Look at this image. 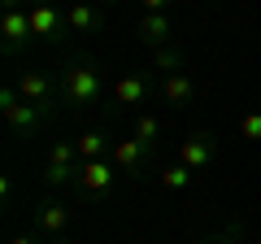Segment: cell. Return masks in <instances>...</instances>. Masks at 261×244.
<instances>
[{
  "mask_svg": "<svg viewBox=\"0 0 261 244\" xmlns=\"http://www.w3.org/2000/svg\"><path fill=\"white\" fill-rule=\"evenodd\" d=\"M96 96H100V70L92 61H70L61 75V101L74 109H87V105H96Z\"/></svg>",
  "mask_w": 261,
  "mask_h": 244,
  "instance_id": "obj_1",
  "label": "cell"
},
{
  "mask_svg": "<svg viewBox=\"0 0 261 244\" xmlns=\"http://www.w3.org/2000/svg\"><path fill=\"white\" fill-rule=\"evenodd\" d=\"M0 113H5V122H9L18 135H31L39 127V118H44V109L31 105V101H22L18 87H5V92H0Z\"/></svg>",
  "mask_w": 261,
  "mask_h": 244,
  "instance_id": "obj_2",
  "label": "cell"
},
{
  "mask_svg": "<svg viewBox=\"0 0 261 244\" xmlns=\"http://www.w3.org/2000/svg\"><path fill=\"white\" fill-rule=\"evenodd\" d=\"M122 170L113 166V161H83V170H79V188L87 192V197H109L113 183H118Z\"/></svg>",
  "mask_w": 261,
  "mask_h": 244,
  "instance_id": "obj_3",
  "label": "cell"
},
{
  "mask_svg": "<svg viewBox=\"0 0 261 244\" xmlns=\"http://www.w3.org/2000/svg\"><path fill=\"white\" fill-rule=\"evenodd\" d=\"M57 92H61V87L53 83V79L44 75V70H27V75L18 79V96L22 101H31V105H39V109H53V101H57Z\"/></svg>",
  "mask_w": 261,
  "mask_h": 244,
  "instance_id": "obj_4",
  "label": "cell"
},
{
  "mask_svg": "<svg viewBox=\"0 0 261 244\" xmlns=\"http://www.w3.org/2000/svg\"><path fill=\"white\" fill-rule=\"evenodd\" d=\"M0 35H5V48H9V53H18L22 44H31V39H35V31H31V13L27 9L0 13Z\"/></svg>",
  "mask_w": 261,
  "mask_h": 244,
  "instance_id": "obj_5",
  "label": "cell"
},
{
  "mask_svg": "<svg viewBox=\"0 0 261 244\" xmlns=\"http://www.w3.org/2000/svg\"><path fill=\"white\" fill-rule=\"evenodd\" d=\"M148 153L152 149H144L135 135H126V140H113V153H109V161L122 170V175H140L144 170V161H148Z\"/></svg>",
  "mask_w": 261,
  "mask_h": 244,
  "instance_id": "obj_6",
  "label": "cell"
},
{
  "mask_svg": "<svg viewBox=\"0 0 261 244\" xmlns=\"http://www.w3.org/2000/svg\"><path fill=\"white\" fill-rule=\"evenodd\" d=\"M27 13H31V31H35V39H57V35H61V13H57L53 0H31Z\"/></svg>",
  "mask_w": 261,
  "mask_h": 244,
  "instance_id": "obj_7",
  "label": "cell"
},
{
  "mask_svg": "<svg viewBox=\"0 0 261 244\" xmlns=\"http://www.w3.org/2000/svg\"><path fill=\"white\" fill-rule=\"evenodd\" d=\"M148 96H152V75H122L118 83H113V101L126 105V109L144 105Z\"/></svg>",
  "mask_w": 261,
  "mask_h": 244,
  "instance_id": "obj_8",
  "label": "cell"
},
{
  "mask_svg": "<svg viewBox=\"0 0 261 244\" xmlns=\"http://www.w3.org/2000/svg\"><path fill=\"white\" fill-rule=\"evenodd\" d=\"M214 135H187V140H178V161H183L187 170H205L209 161H214Z\"/></svg>",
  "mask_w": 261,
  "mask_h": 244,
  "instance_id": "obj_9",
  "label": "cell"
},
{
  "mask_svg": "<svg viewBox=\"0 0 261 244\" xmlns=\"http://www.w3.org/2000/svg\"><path fill=\"white\" fill-rule=\"evenodd\" d=\"M192 96H196V83L183 75V70L161 75V101H166V105H174V109H178V105H187Z\"/></svg>",
  "mask_w": 261,
  "mask_h": 244,
  "instance_id": "obj_10",
  "label": "cell"
},
{
  "mask_svg": "<svg viewBox=\"0 0 261 244\" xmlns=\"http://www.w3.org/2000/svg\"><path fill=\"white\" fill-rule=\"evenodd\" d=\"M35 223L44 235H65V227H70V209L61 205V201H44V205L35 209Z\"/></svg>",
  "mask_w": 261,
  "mask_h": 244,
  "instance_id": "obj_11",
  "label": "cell"
},
{
  "mask_svg": "<svg viewBox=\"0 0 261 244\" xmlns=\"http://www.w3.org/2000/svg\"><path fill=\"white\" fill-rule=\"evenodd\" d=\"M65 27L74 31V35H87V31L100 27V9H96L92 0H74V5L65 9Z\"/></svg>",
  "mask_w": 261,
  "mask_h": 244,
  "instance_id": "obj_12",
  "label": "cell"
},
{
  "mask_svg": "<svg viewBox=\"0 0 261 244\" xmlns=\"http://www.w3.org/2000/svg\"><path fill=\"white\" fill-rule=\"evenodd\" d=\"M79 170H83V161H61V157H48L44 166V183L48 188H70V183H79Z\"/></svg>",
  "mask_w": 261,
  "mask_h": 244,
  "instance_id": "obj_13",
  "label": "cell"
},
{
  "mask_svg": "<svg viewBox=\"0 0 261 244\" xmlns=\"http://www.w3.org/2000/svg\"><path fill=\"white\" fill-rule=\"evenodd\" d=\"M170 35H174V31H170V18H166V13H144V18H140V39H144V44L166 48Z\"/></svg>",
  "mask_w": 261,
  "mask_h": 244,
  "instance_id": "obj_14",
  "label": "cell"
},
{
  "mask_svg": "<svg viewBox=\"0 0 261 244\" xmlns=\"http://www.w3.org/2000/svg\"><path fill=\"white\" fill-rule=\"evenodd\" d=\"M74 149H79V161H105V153H113V144L100 131H83L74 140Z\"/></svg>",
  "mask_w": 261,
  "mask_h": 244,
  "instance_id": "obj_15",
  "label": "cell"
},
{
  "mask_svg": "<svg viewBox=\"0 0 261 244\" xmlns=\"http://www.w3.org/2000/svg\"><path fill=\"white\" fill-rule=\"evenodd\" d=\"M192 175H196V170H187L183 161H170V166L161 170V188H166V192H187V188H192Z\"/></svg>",
  "mask_w": 261,
  "mask_h": 244,
  "instance_id": "obj_16",
  "label": "cell"
},
{
  "mask_svg": "<svg viewBox=\"0 0 261 244\" xmlns=\"http://www.w3.org/2000/svg\"><path fill=\"white\" fill-rule=\"evenodd\" d=\"M135 140L144 144V149H152V144H157V135H161V118L157 113H140V118H135Z\"/></svg>",
  "mask_w": 261,
  "mask_h": 244,
  "instance_id": "obj_17",
  "label": "cell"
},
{
  "mask_svg": "<svg viewBox=\"0 0 261 244\" xmlns=\"http://www.w3.org/2000/svg\"><path fill=\"white\" fill-rule=\"evenodd\" d=\"M240 140H248V144H261V109H248V113H240Z\"/></svg>",
  "mask_w": 261,
  "mask_h": 244,
  "instance_id": "obj_18",
  "label": "cell"
},
{
  "mask_svg": "<svg viewBox=\"0 0 261 244\" xmlns=\"http://www.w3.org/2000/svg\"><path fill=\"white\" fill-rule=\"evenodd\" d=\"M178 66H183V61H178V53H174V48H157V70H166V75H170V70H178Z\"/></svg>",
  "mask_w": 261,
  "mask_h": 244,
  "instance_id": "obj_19",
  "label": "cell"
},
{
  "mask_svg": "<svg viewBox=\"0 0 261 244\" xmlns=\"http://www.w3.org/2000/svg\"><path fill=\"white\" fill-rule=\"evenodd\" d=\"M240 240H244V231H240V227H226V231H222V235H214L209 244H240Z\"/></svg>",
  "mask_w": 261,
  "mask_h": 244,
  "instance_id": "obj_20",
  "label": "cell"
},
{
  "mask_svg": "<svg viewBox=\"0 0 261 244\" xmlns=\"http://www.w3.org/2000/svg\"><path fill=\"white\" fill-rule=\"evenodd\" d=\"M140 5H144L148 13H166V9H170V0H140Z\"/></svg>",
  "mask_w": 261,
  "mask_h": 244,
  "instance_id": "obj_21",
  "label": "cell"
},
{
  "mask_svg": "<svg viewBox=\"0 0 261 244\" xmlns=\"http://www.w3.org/2000/svg\"><path fill=\"white\" fill-rule=\"evenodd\" d=\"M0 9L9 13V9H27V0H0Z\"/></svg>",
  "mask_w": 261,
  "mask_h": 244,
  "instance_id": "obj_22",
  "label": "cell"
},
{
  "mask_svg": "<svg viewBox=\"0 0 261 244\" xmlns=\"http://www.w3.org/2000/svg\"><path fill=\"white\" fill-rule=\"evenodd\" d=\"M9 244H39V240H35V235H13Z\"/></svg>",
  "mask_w": 261,
  "mask_h": 244,
  "instance_id": "obj_23",
  "label": "cell"
},
{
  "mask_svg": "<svg viewBox=\"0 0 261 244\" xmlns=\"http://www.w3.org/2000/svg\"><path fill=\"white\" fill-rule=\"evenodd\" d=\"M48 244H70V240H65V235H48Z\"/></svg>",
  "mask_w": 261,
  "mask_h": 244,
  "instance_id": "obj_24",
  "label": "cell"
},
{
  "mask_svg": "<svg viewBox=\"0 0 261 244\" xmlns=\"http://www.w3.org/2000/svg\"><path fill=\"white\" fill-rule=\"evenodd\" d=\"M92 5H96V9H105V5H118V0H92Z\"/></svg>",
  "mask_w": 261,
  "mask_h": 244,
  "instance_id": "obj_25",
  "label": "cell"
}]
</instances>
